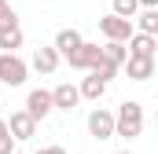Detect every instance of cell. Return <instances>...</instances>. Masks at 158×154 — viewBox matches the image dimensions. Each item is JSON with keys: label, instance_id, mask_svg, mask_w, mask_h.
<instances>
[{"label": "cell", "instance_id": "17", "mask_svg": "<svg viewBox=\"0 0 158 154\" xmlns=\"http://www.w3.org/2000/svg\"><path fill=\"white\" fill-rule=\"evenodd\" d=\"M118 70H121V66H114V63H107L103 55H99V59H96V63L88 66V74H96V77H99V81H110V77L118 74Z\"/></svg>", "mask_w": 158, "mask_h": 154}, {"label": "cell", "instance_id": "19", "mask_svg": "<svg viewBox=\"0 0 158 154\" xmlns=\"http://www.w3.org/2000/svg\"><path fill=\"white\" fill-rule=\"evenodd\" d=\"M15 151V140H11V132H7V121L0 117V154H11Z\"/></svg>", "mask_w": 158, "mask_h": 154}, {"label": "cell", "instance_id": "16", "mask_svg": "<svg viewBox=\"0 0 158 154\" xmlns=\"http://www.w3.org/2000/svg\"><path fill=\"white\" fill-rule=\"evenodd\" d=\"M136 26H140V33H158V7H143Z\"/></svg>", "mask_w": 158, "mask_h": 154}, {"label": "cell", "instance_id": "6", "mask_svg": "<svg viewBox=\"0 0 158 154\" xmlns=\"http://www.w3.org/2000/svg\"><path fill=\"white\" fill-rule=\"evenodd\" d=\"M88 132H92V140H110L114 136V114L103 110V107H96L88 114Z\"/></svg>", "mask_w": 158, "mask_h": 154}, {"label": "cell", "instance_id": "13", "mask_svg": "<svg viewBox=\"0 0 158 154\" xmlns=\"http://www.w3.org/2000/svg\"><path fill=\"white\" fill-rule=\"evenodd\" d=\"M15 48H22V30H19V22L0 30V51H15Z\"/></svg>", "mask_w": 158, "mask_h": 154}, {"label": "cell", "instance_id": "11", "mask_svg": "<svg viewBox=\"0 0 158 154\" xmlns=\"http://www.w3.org/2000/svg\"><path fill=\"white\" fill-rule=\"evenodd\" d=\"M129 44V55H155V33H132V37L125 40Z\"/></svg>", "mask_w": 158, "mask_h": 154}, {"label": "cell", "instance_id": "21", "mask_svg": "<svg viewBox=\"0 0 158 154\" xmlns=\"http://www.w3.org/2000/svg\"><path fill=\"white\" fill-rule=\"evenodd\" d=\"M37 154H66V147H40Z\"/></svg>", "mask_w": 158, "mask_h": 154}, {"label": "cell", "instance_id": "24", "mask_svg": "<svg viewBox=\"0 0 158 154\" xmlns=\"http://www.w3.org/2000/svg\"><path fill=\"white\" fill-rule=\"evenodd\" d=\"M118 154H129V151H118Z\"/></svg>", "mask_w": 158, "mask_h": 154}, {"label": "cell", "instance_id": "20", "mask_svg": "<svg viewBox=\"0 0 158 154\" xmlns=\"http://www.w3.org/2000/svg\"><path fill=\"white\" fill-rule=\"evenodd\" d=\"M4 26H15V11H11L7 0H0V30H4Z\"/></svg>", "mask_w": 158, "mask_h": 154}, {"label": "cell", "instance_id": "14", "mask_svg": "<svg viewBox=\"0 0 158 154\" xmlns=\"http://www.w3.org/2000/svg\"><path fill=\"white\" fill-rule=\"evenodd\" d=\"M77 44H81V33H77V30H59V37H55V51H59V55H70Z\"/></svg>", "mask_w": 158, "mask_h": 154}, {"label": "cell", "instance_id": "22", "mask_svg": "<svg viewBox=\"0 0 158 154\" xmlns=\"http://www.w3.org/2000/svg\"><path fill=\"white\" fill-rule=\"evenodd\" d=\"M140 7H158V0H140Z\"/></svg>", "mask_w": 158, "mask_h": 154}, {"label": "cell", "instance_id": "4", "mask_svg": "<svg viewBox=\"0 0 158 154\" xmlns=\"http://www.w3.org/2000/svg\"><path fill=\"white\" fill-rule=\"evenodd\" d=\"M4 121H7L11 140H33V136H37V121L26 114V110H15L11 117H4Z\"/></svg>", "mask_w": 158, "mask_h": 154}, {"label": "cell", "instance_id": "7", "mask_svg": "<svg viewBox=\"0 0 158 154\" xmlns=\"http://www.w3.org/2000/svg\"><path fill=\"white\" fill-rule=\"evenodd\" d=\"M52 110H55V107H52V92H44V88H33V92L26 95V114L33 117V121H44Z\"/></svg>", "mask_w": 158, "mask_h": 154}, {"label": "cell", "instance_id": "23", "mask_svg": "<svg viewBox=\"0 0 158 154\" xmlns=\"http://www.w3.org/2000/svg\"><path fill=\"white\" fill-rule=\"evenodd\" d=\"M11 154H22V151H11Z\"/></svg>", "mask_w": 158, "mask_h": 154}, {"label": "cell", "instance_id": "15", "mask_svg": "<svg viewBox=\"0 0 158 154\" xmlns=\"http://www.w3.org/2000/svg\"><path fill=\"white\" fill-rule=\"evenodd\" d=\"M99 51H103V59H107V63H114V66H121V63H125V55H129V48H125L121 40H107Z\"/></svg>", "mask_w": 158, "mask_h": 154}, {"label": "cell", "instance_id": "3", "mask_svg": "<svg viewBox=\"0 0 158 154\" xmlns=\"http://www.w3.org/2000/svg\"><path fill=\"white\" fill-rule=\"evenodd\" d=\"M99 30H103L107 40H121V44H125V40L132 37V18H121V15L110 11L107 18H99Z\"/></svg>", "mask_w": 158, "mask_h": 154}, {"label": "cell", "instance_id": "1", "mask_svg": "<svg viewBox=\"0 0 158 154\" xmlns=\"http://www.w3.org/2000/svg\"><path fill=\"white\" fill-rule=\"evenodd\" d=\"M140 132H143V107H140L136 99H125L118 107V114H114V136L136 140Z\"/></svg>", "mask_w": 158, "mask_h": 154}, {"label": "cell", "instance_id": "18", "mask_svg": "<svg viewBox=\"0 0 158 154\" xmlns=\"http://www.w3.org/2000/svg\"><path fill=\"white\" fill-rule=\"evenodd\" d=\"M136 11H140V0H114V15L121 18H136Z\"/></svg>", "mask_w": 158, "mask_h": 154}, {"label": "cell", "instance_id": "5", "mask_svg": "<svg viewBox=\"0 0 158 154\" xmlns=\"http://www.w3.org/2000/svg\"><path fill=\"white\" fill-rule=\"evenodd\" d=\"M121 66L129 70V81H151L155 77V55H125Z\"/></svg>", "mask_w": 158, "mask_h": 154}, {"label": "cell", "instance_id": "10", "mask_svg": "<svg viewBox=\"0 0 158 154\" xmlns=\"http://www.w3.org/2000/svg\"><path fill=\"white\" fill-rule=\"evenodd\" d=\"M33 70L37 74H55L59 70V51L55 48H37L33 51Z\"/></svg>", "mask_w": 158, "mask_h": 154}, {"label": "cell", "instance_id": "12", "mask_svg": "<svg viewBox=\"0 0 158 154\" xmlns=\"http://www.w3.org/2000/svg\"><path fill=\"white\" fill-rule=\"evenodd\" d=\"M81 99H92V103H99V99H103V92H107V81H99V77L96 74H88L85 77V81H81Z\"/></svg>", "mask_w": 158, "mask_h": 154}, {"label": "cell", "instance_id": "9", "mask_svg": "<svg viewBox=\"0 0 158 154\" xmlns=\"http://www.w3.org/2000/svg\"><path fill=\"white\" fill-rule=\"evenodd\" d=\"M81 103V92L74 84H59V88H52V107L55 110H74Z\"/></svg>", "mask_w": 158, "mask_h": 154}, {"label": "cell", "instance_id": "2", "mask_svg": "<svg viewBox=\"0 0 158 154\" xmlns=\"http://www.w3.org/2000/svg\"><path fill=\"white\" fill-rule=\"evenodd\" d=\"M26 74H30V66H26L15 51H0V81H4L7 88L26 84Z\"/></svg>", "mask_w": 158, "mask_h": 154}, {"label": "cell", "instance_id": "8", "mask_svg": "<svg viewBox=\"0 0 158 154\" xmlns=\"http://www.w3.org/2000/svg\"><path fill=\"white\" fill-rule=\"evenodd\" d=\"M99 55H103V51H99V44H88V40H81L77 48H74V51L66 55V63H70L74 70H88V66H92V63H96Z\"/></svg>", "mask_w": 158, "mask_h": 154}]
</instances>
